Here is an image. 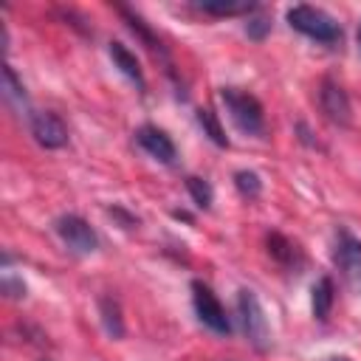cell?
Returning a JSON list of instances; mask_svg holds the SVG:
<instances>
[{
	"label": "cell",
	"mask_w": 361,
	"mask_h": 361,
	"mask_svg": "<svg viewBox=\"0 0 361 361\" xmlns=\"http://www.w3.org/2000/svg\"><path fill=\"white\" fill-rule=\"evenodd\" d=\"M172 217H175V220H186V223L192 220V217H189V212H180V209H175V212H172Z\"/></svg>",
	"instance_id": "cb8c5ba5"
},
{
	"label": "cell",
	"mask_w": 361,
	"mask_h": 361,
	"mask_svg": "<svg viewBox=\"0 0 361 361\" xmlns=\"http://www.w3.org/2000/svg\"><path fill=\"white\" fill-rule=\"evenodd\" d=\"M220 99L228 110V118L234 121V127L245 135L259 138L265 133V113L257 96L240 90V87H220Z\"/></svg>",
	"instance_id": "7a4b0ae2"
},
{
	"label": "cell",
	"mask_w": 361,
	"mask_h": 361,
	"mask_svg": "<svg viewBox=\"0 0 361 361\" xmlns=\"http://www.w3.org/2000/svg\"><path fill=\"white\" fill-rule=\"evenodd\" d=\"M319 107H322V113H324V118L330 124L350 127V121H353V104H350L347 90L333 76H324L322 85H319Z\"/></svg>",
	"instance_id": "52a82bcc"
},
{
	"label": "cell",
	"mask_w": 361,
	"mask_h": 361,
	"mask_svg": "<svg viewBox=\"0 0 361 361\" xmlns=\"http://www.w3.org/2000/svg\"><path fill=\"white\" fill-rule=\"evenodd\" d=\"M3 293H8L11 299H23V296H25L23 279H14L11 274H6V276H3Z\"/></svg>",
	"instance_id": "7402d4cb"
},
{
	"label": "cell",
	"mask_w": 361,
	"mask_h": 361,
	"mask_svg": "<svg viewBox=\"0 0 361 361\" xmlns=\"http://www.w3.org/2000/svg\"><path fill=\"white\" fill-rule=\"evenodd\" d=\"M99 319H102V327L110 338H121L124 336V316H121V305L113 293H104L99 296Z\"/></svg>",
	"instance_id": "9a60e30c"
},
{
	"label": "cell",
	"mask_w": 361,
	"mask_h": 361,
	"mask_svg": "<svg viewBox=\"0 0 361 361\" xmlns=\"http://www.w3.org/2000/svg\"><path fill=\"white\" fill-rule=\"evenodd\" d=\"M333 259H336V268L341 271L344 282L355 293H361V240H355L347 228H338Z\"/></svg>",
	"instance_id": "8992f818"
},
{
	"label": "cell",
	"mask_w": 361,
	"mask_h": 361,
	"mask_svg": "<svg viewBox=\"0 0 361 361\" xmlns=\"http://www.w3.org/2000/svg\"><path fill=\"white\" fill-rule=\"evenodd\" d=\"M54 228H56V234H59V240L73 251V254H93L96 248H99V234H96V228L85 220V217H79V214H59L56 217V223H54Z\"/></svg>",
	"instance_id": "5b68a950"
},
{
	"label": "cell",
	"mask_w": 361,
	"mask_h": 361,
	"mask_svg": "<svg viewBox=\"0 0 361 361\" xmlns=\"http://www.w3.org/2000/svg\"><path fill=\"white\" fill-rule=\"evenodd\" d=\"M42 361H45V358H42Z\"/></svg>",
	"instance_id": "4316f807"
},
{
	"label": "cell",
	"mask_w": 361,
	"mask_h": 361,
	"mask_svg": "<svg viewBox=\"0 0 361 361\" xmlns=\"http://www.w3.org/2000/svg\"><path fill=\"white\" fill-rule=\"evenodd\" d=\"M110 59H113V65L144 93L147 90V79H144V71H141V65H138V59H135V54L124 45V42H110Z\"/></svg>",
	"instance_id": "7c38bea8"
},
{
	"label": "cell",
	"mask_w": 361,
	"mask_h": 361,
	"mask_svg": "<svg viewBox=\"0 0 361 361\" xmlns=\"http://www.w3.org/2000/svg\"><path fill=\"white\" fill-rule=\"evenodd\" d=\"M116 11L124 17L127 28H130V31H133V34H135V37H138V39H141L152 54H158V56H164V59H166V48H164V42L152 34V28H149V25H147L135 11H130V8H124V6H116ZM166 62H169V59H166Z\"/></svg>",
	"instance_id": "5bb4252c"
},
{
	"label": "cell",
	"mask_w": 361,
	"mask_h": 361,
	"mask_svg": "<svg viewBox=\"0 0 361 361\" xmlns=\"http://www.w3.org/2000/svg\"><path fill=\"white\" fill-rule=\"evenodd\" d=\"M234 186L245 200H257L262 195V178L254 169H237L234 172Z\"/></svg>",
	"instance_id": "d6986e66"
},
{
	"label": "cell",
	"mask_w": 361,
	"mask_h": 361,
	"mask_svg": "<svg viewBox=\"0 0 361 361\" xmlns=\"http://www.w3.org/2000/svg\"><path fill=\"white\" fill-rule=\"evenodd\" d=\"M333 302H336V285L330 276H319L310 288V310H313V319L319 322H327L330 319V310H333Z\"/></svg>",
	"instance_id": "4fadbf2b"
},
{
	"label": "cell",
	"mask_w": 361,
	"mask_h": 361,
	"mask_svg": "<svg viewBox=\"0 0 361 361\" xmlns=\"http://www.w3.org/2000/svg\"><path fill=\"white\" fill-rule=\"evenodd\" d=\"M192 8L209 17H243V14L251 17L254 11H259V6L251 0H200V3H192Z\"/></svg>",
	"instance_id": "8fae6325"
},
{
	"label": "cell",
	"mask_w": 361,
	"mask_h": 361,
	"mask_svg": "<svg viewBox=\"0 0 361 361\" xmlns=\"http://www.w3.org/2000/svg\"><path fill=\"white\" fill-rule=\"evenodd\" d=\"M3 96H6V102H11L14 107H25L28 104V96H25V85H23V79L17 76V71L6 62L3 65Z\"/></svg>",
	"instance_id": "2e32d148"
},
{
	"label": "cell",
	"mask_w": 361,
	"mask_h": 361,
	"mask_svg": "<svg viewBox=\"0 0 361 361\" xmlns=\"http://www.w3.org/2000/svg\"><path fill=\"white\" fill-rule=\"evenodd\" d=\"M288 25L299 34H305L307 39L319 42V45H338L341 42V25L333 14H327L324 8L319 6H307V3H299V6H290L288 14H285Z\"/></svg>",
	"instance_id": "6da1fadb"
},
{
	"label": "cell",
	"mask_w": 361,
	"mask_h": 361,
	"mask_svg": "<svg viewBox=\"0 0 361 361\" xmlns=\"http://www.w3.org/2000/svg\"><path fill=\"white\" fill-rule=\"evenodd\" d=\"M327 361H350V358H344V355H333V358H327Z\"/></svg>",
	"instance_id": "d4e9b609"
},
{
	"label": "cell",
	"mask_w": 361,
	"mask_h": 361,
	"mask_svg": "<svg viewBox=\"0 0 361 361\" xmlns=\"http://www.w3.org/2000/svg\"><path fill=\"white\" fill-rule=\"evenodd\" d=\"M197 124H200V130H203V135H209V141L214 144V147H228V138H226V130H223V124H220V118H217V113L212 110V107H200L197 110Z\"/></svg>",
	"instance_id": "e0dca14e"
},
{
	"label": "cell",
	"mask_w": 361,
	"mask_h": 361,
	"mask_svg": "<svg viewBox=\"0 0 361 361\" xmlns=\"http://www.w3.org/2000/svg\"><path fill=\"white\" fill-rule=\"evenodd\" d=\"M186 192H189V197L195 200V206L197 209H212V200H214V189H212V183L206 180V178H197V175H186Z\"/></svg>",
	"instance_id": "ac0fdd59"
},
{
	"label": "cell",
	"mask_w": 361,
	"mask_h": 361,
	"mask_svg": "<svg viewBox=\"0 0 361 361\" xmlns=\"http://www.w3.org/2000/svg\"><path fill=\"white\" fill-rule=\"evenodd\" d=\"M28 127H31V135L39 147L45 149H62L68 144V127L65 121L51 113V110H39V113H31L28 116Z\"/></svg>",
	"instance_id": "ba28073f"
},
{
	"label": "cell",
	"mask_w": 361,
	"mask_h": 361,
	"mask_svg": "<svg viewBox=\"0 0 361 361\" xmlns=\"http://www.w3.org/2000/svg\"><path fill=\"white\" fill-rule=\"evenodd\" d=\"M296 133H299V141H302V144H307V147H319V141H316V138H310V130H307L302 121L296 124Z\"/></svg>",
	"instance_id": "603a6c76"
},
{
	"label": "cell",
	"mask_w": 361,
	"mask_h": 361,
	"mask_svg": "<svg viewBox=\"0 0 361 361\" xmlns=\"http://www.w3.org/2000/svg\"><path fill=\"white\" fill-rule=\"evenodd\" d=\"M135 144H138L149 158H155L158 164H175V155H178L175 141H172L161 127H155V124H141V127L135 130Z\"/></svg>",
	"instance_id": "9c48e42d"
},
{
	"label": "cell",
	"mask_w": 361,
	"mask_h": 361,
	"mask_svg": "<svg viewBox=\"0 0 361 361\" xmlns=\"http://www.w3.org/2000/svg\"><path fill=\"white\" fill-rule=\"evenodd\" d=\"M268 31H271V20H268V17H248L245 34H248L251 39H265Z\"/></svg>",
	"instance_id": "ffe728a7"
},
{
	"label": "cell",
	"mask_w": 361,
	"mask_h": 361,
	"mask_svg": "<svg viewBox=\"0 0 361 361\" xmlns=\"http://www.w3.org/2000/svg\"><path fill=\"white\" fill-rule=\"evenodd\" d=\"M265 245H268V254H271V259H274L276 265H282L285 271H296V274L302 271L305 257H302V251H299V245H296L293 240H288V237L279 234V231H268Z\"/></svg>",
	"instance_id": "30bf717a"
},
{
	"label": "cell",
	"mask_w": 361,
	"mask_h": 361,
	"mask_svg": "<svg viewBox=\"0 0 361 361\" xmlns=\"http://www.w3.org/2000/svg\"><path fill=\"white\" fill-rule=\"evenodd\" d=\"M355 42H358V51H361V25H358V34H355Z\"/></svg>",
	"instance_id": "484cf974"
},
{
	"label": "cell",
	"mask_w": 361,
	"mask_h": 361,
	"mask_svg": "<svg viewBox=\"0 0 361 361\" xmlns=\"http://www.w3.org/2000/svg\"><path fill=\"white\" fill-rule=\"evenodd\" d=\"M192 305H195V313H197V319H200L203 327H209L217 336H228L231 333V319H228L223 302L200 279H192Z\"/></svg>",
	"instance_id": "277c9868"
},
{
	"label": "cell",
	"mask_w": 361,
	"mask_h": 361,
	"mask_svg": "<svg viewBox=\"0 0 361 361\" xmlns=\"http://www.w3.org/2000/svg\"><path fill=\"white\" fill-rule=\"evenodd\" d=\"M237 316H240V324H243V333H245L248 344L257 353H268L271 327H268V316H265V310H262V305H259L254 290H248V288L237 290Z\"/></svg>",
	"instance_id": "3957f363"
},
{
	"label": "cell",
	"mask_w": 361,
	"mask_h": 361,
	"mask_svg": "<svg viewBox=\"0 0 361 361\" xmlns=\"http://www.w3.org/2000/svg\"><path fill=\"white\" fill-rule=\"evenodd\" d=\"M107 212H110V214H113V217H116V220H118L124 228H135V226H138V217H135L133 212H127L124 206H118V203H113Z\"/></svg>",
	"instance_id": "44dd1931"
}]
</instances>
